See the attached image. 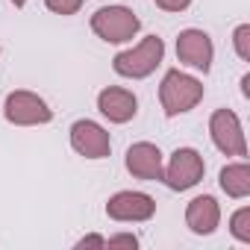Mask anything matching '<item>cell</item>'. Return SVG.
<instances>
[{"mask_svg":"<svg viewBox=\"0 0 250 250\" xmlns=\"http://www.w3.org/2000/svg\"><path fill=\"white\" fill-rule=\"evenodd\" d=\"M203 91H206V88H203V83H200L197 77H191V74L174 68V71H168V74L162 77L159 103H162V109H165L168 118H177V115L191 112V109L203 100Z\"/></svg>","mask_w":250,"mask_h":250,"instance_id":"6da1fadb","label":"cell"},{"mask_svg":"<svg viewBox=\"0 0 250 250\" xmlns=\"http://www.w3.org/2000/svg\"><path fill=\"white\" fill-rule=\"evenodd\" d=\"M165 59V42L159 36H145L136 47L130 50H121L112 59V68L118 77H127V80H145L150 77Z\"/></svg>","mask_w":250,"mask_h":250,"instance_id":"7a4b0ae2","label":"cell"},{"mask_svg":"<svg viewBox=\"0 0 250 250\" xmlns=\"http://www.w3.org/2000/svg\"><path fill=\"white\" fill-rule=\"evenodd\" d=\"M91 30L106 44H124L136 39V33L142 30V21L130 6H103L91 15Z\"/></svg>","mask_w":250,"mask_h":250,"instance_id":"3957f363","label":"cell"},{"mask_svg":"<svg viewBox=\"0 0 250 250\" xmlns=\"http://www.w3.org/2000/svg\"><path fill=\"white\" fill-rule=\"evenodd\" d=\"M3 118L15 127H39V124H50L53 121V109L47 106L44 97H39L36 91L18 88L6 97L3 103Z\"/></svg>","mask_w":250,"mask_h":250,"instance_id":"277c9868","label":"cell"},{"mask_svg":"<svg viewBox=\"0 0 250 250\" xmlns=\"http://www.w3.org/2000/svg\"><path fill=\"white\" fill-rule=\"evenodd\" d=\"M209 136H212V145L224 156H238V159L247 156V139H244V130H241V121L232 109H215L212 112Z\"/></svg>","mask_w":250,"mask_h":250,"instance_id":"5b68a950","label":"cell"},{"mask_svg":"<svg viewBox=\"0 0 250 250\" xmlns=\"http://www.w3.org/2000/svg\"><path fill=\"white\" fill-rule=\"evenodd\" d=\"M203 174H206L203 156H200L194 147H177V150L171 153V162H168L162 180H165L168 188H174V191H188V188H194V186L203 180Z\"/></svg>","mask_w":250,"mask_h":250,"instance_id":"8992f818","label":"cell"},{"mask_svg":"<svg viewBox=\"0 0 250 250\" xmlns=\"http://www.w3.org/2000/svg\"><path fill=\"white\" fill-rule=\"evenodd\" d=\"M106 215L121 224H142L156 215V200L145 191H118L106 200Z\"/></svg>","mask_w":250,"mask_h":250,"instance_id":"52a82bcc","label":"cell"},{"mask_svg":"<svg viewBox=\"0 0 250 250\" xmlns=\"http://www.w3.org/2000/svg\"><path fill=\"white\" fill-rule=\"evenodd\" d=\"M71 147L85 159H106L112 150V139L97 121L83 118L71 124Z\"/></svg>","mask_w":250,"mask_h":250,"instance_id":"ba28073f","label":"cell"},{"mask_svg":"<svg viewBox=\"0 0 250 250\" xmlns=\"http://www.w3.org/2000/svg\"><path fill=\"white\" fill-rule=\"evenodd\" d=\"M177 59L194 71H209L212 68V59H215V47H212V39L203 33V30H183L177 36Z\"/></svg>","mask_w":250,"mask_h":250,"instance_id":"9c48e42d","label":"cell"},{"mask_svg":"<svg viewBox=\"0 0 250 250\" xmlns=\"http://www.w3.org/2000/svg\"><path fill=\"white\" fill-rule=\"evenodd\" d=\"M97 109L103 118H109L112 124H127L136 118L139 112V100L130 88H121V85H106L97 94Z\"/></svg>","mask_w":250,"mask_h":250,"instance_id":"30bf717a","label":"cell"},{"mask_svg":"<svg viewBox=\"0 0 250 250\" xmlns=\"http://www.w3.org/2000/svg\"><path fill=\"white\" fill-rule=\"evenodd\" d=\"M127 171L139 180H147V183H156L162 180L165 174V159H162V150L150 142H136L130 150H127Z\"/></svg>","mask_w":250,"mask_h":250,"instance_id":"8fae6325","label":"cell"},{"mask_svg":"<svg viewBox=\"0 0 250 250\" xmlns=\"http://www.w3.org/2000/svg\"><path fill=\"white\" fill-rule=\"evenodd\" d=\"M186 224L194 235H212L221 224V206L212 194H200L186 206Z\"/></svg>","mask_w":250,"mask_h":250,"instance_id":"7c38bea8","label":"cell"},{"mask_svg":"<svg viewBox=\"0 0 250 250\" xmlns=\"http://www.w3.org/2000/svg\"><path fill=\"white\" fill-rule=\"evenodd\" d=\"M218 183H221V188L227 191V197L244 200V197L250 194V168H247V162L241 159V162H232V165L221 168Z\"/></svg>","mask_w":250,"mask_h":250,"instance_id":"4fadbf2b","label":"cell"},{"mask_svg":"<svg viewBox=\"0 0 250 250\" xmlns=\"http://www.w3.org/2000/svg\"><path fill=\"white\" fill-rule=\"evenodd\" d=\"M229 232L232 238H238L241 244H250V206H241L232 212L229 218Z\"/></svg>","mask_w":250,"mask_h":250,"instance_id":"5bb4252c","label":"cell"},{"mask_svg":"<svg viewBox=\"0 0 250 250\" xmlns=\"http://www.w3.org/2000/svg\"><path fill=\"white\" fill-rule=\"evenodd\" d=\"M232 47L238 53V59L250 62V24H238L232 33Z\"/></svg>","mask_w":250,"mask_h":250,"instance_id":"9a60e30c","label":"cell"},{"mask_svg":"<svg viewBox=\"0 0 250 250\" xmlns=\"http://www.w3.org/2000/svg\"><path fill=\"white\" fill-rule=\"evenodd\" d=\"M44 6L50 12H56V15H77L83 0H44Z\"/></svg>","mask_w":250,"mask_h":250,"instance_id":"2e32d148","label":"cell"},{"mask_svg":"<svg viewBox=\"0 0 250 250\" xmlns=\"http://www.w3.org/2000/svg\"><path fill=\"white\" fill-rule=\"evenodd\" d=\"M139 238L130 235V232H118V235H109L106 238V247H136Z\"/></svg>","mask_w":250,"mask_h":250,"instance_id":"e0dca14e","label":"cell"},{"mask_svg":"<svg viewBox=\"0 0 250 250\" xmlns=\"http://www.w3.org/2000/svg\"><path fill=\"white\" fill-rule=\"evenodd\" d=\"M153 3L159 9H165V12H183V9L191 6V0H153Z\"/></svg>","mask_w":250,"mask_h":250,"instance_id":"ac0fdd59","label":"cell"},{"mask_svg":"<svg viewBox=\"0 0 250 250\" xmlns=\"http://www.w3.org/2000/svg\"><path fill=\"white\" fill-rule=\"evenodd\" d=\"M83 247H106V238L103 235H83L77 241V250H83Z\"/></svg>","mask_w":250,"mask_h":250,"instance_id":"d6986e66","label":"cell"},{"mask_svg":"<svg viewBox=\"0 0 250 250\" xmlns=\"http://www.w3.org/2000/svg\"><path fill=\"white\" fill-rule=\"evenodd\" d=\"M241 94H244V97H250V74H244V77H241Z\"/></svg>","mask_w":250,"mask_h":250,"instance_id":"ffe728a7","label":"cell"},{"mask_svg":"<svg viewBox=\"0 0 250 250\" xmlns=\"http://www.w3.org/2000/svg\"><path fill=\"white\" fill-rule=\"evenodd\" d=\"M9 3H12V6H18V9H21V6H27V0H9Z\"/></svg>","mask_w":250,"mask_h":250,"instance_id":"44dd1931","label":"cell"}]
</instances>
